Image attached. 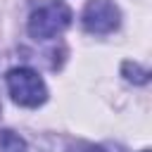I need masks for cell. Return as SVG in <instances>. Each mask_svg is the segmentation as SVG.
<instances>
[{
    "mask_svg": "<svg viewBox=\"0 0 152 152\" xmlns=\"http://www.w3.org/2000/svg\"><path fill=\"white\" fill-rule=\"evenodd\" d=\"M71 24V10L62 0L40 2L28 17V33L36 40H50Z\"/></svg>",
    "mask_w": 152,
    "mask_h": 152,
    "instance_id": "obj_1",
    "label": "cell"
},
{
    "mask_svg": "<svg viewBox=\"0 0 152 152\" xmlns=\"http://www.w3.org/2000/svg\"><path fill=\"white\" fill-rule=\"evenodd\" d=\"M124 76H126L128 81H133V83H147L150 71H147V69H140V66L133 64V62H126V64H124Z\"/></svg>",
    "mask_w": 152,
    "mask_h": 152,
    "instance_id": "obj_5",
    "label": "cell"
},
{
    "mask_svg": "<svg viewBox=\"0 0 152 152\" xmlns=\"http://www.w3.org/2000/svg\"><path fill=\"white\" fill-rule=\"evenodd\" d=\"M69 152H107V150L95 145V142H76V145L69 147Z\"/></svg>",
    "mask_w": 152,
    "mask_h": 152,
    "instance_id": "obj_6",
    "label": "cell"
},
{
    "mask_svg": "<svg viewBox=\"0 0 152 152\" xmlns=\"http://www.w3.org/2000/svg\"><path fill=\"white\" fill-rule=\"evenodd\" d=\"M0 152H28L24 138H19L14 131H0Z\"/></svg>",
    "mask_w": 152,
    "mask_h": 152,
    "instance_id": "obj_4",
    "label": "cell"
},
{
    "mask_svg": "<svg viewBox=\"0 0 152 152\" xmlns=\"http://www.w3.org/2000/svg\"><path fill=\"white\" fill-rule=\"evenodd\" d=\"M119 7L112 0H88L81 14V24L88 33H112L119 26Z\"/></svg>",
    "mask_w": 152,
    "mask_h": 152,
    "instance_id": "obj_3",
    "label": "cell"
},
{
    "mask_svg": "<svg viewBox=\"0 0 152 152\" xmlns=\"http://www.w3.org/2000/svg\"><path fill=\"white\" fill-rule=\"evenodd\" d=\"M7 90L12 100L21 107H38L48 100V88L43 78L28 66H17L7 71Z\"/></svg>",
    "mask_w": 152,
    "mask_h": 152,
    "instance_id": "obj_2",
    "label": "cell"
},
{
    "mask_svg": "<svg viewBox=\"0 0 152 152\" xmlns=\"http://www.w3.org/2000/svg\"><path fill=\"white\" fill-rule=\"evenodd\" d=\"M142 152H147V150H142Z\"/></svg>",
    "mask_w": 152,
    "mask_h": 152,
    "instance_id": "obj_7",
    "label": "cell"
}]
</instances>
